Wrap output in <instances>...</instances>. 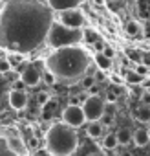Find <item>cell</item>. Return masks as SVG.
Wrapping results in <instances>:
<instances>
[{"mask_svg":"<svg viewBox=\"0 0 150 156\" xmlns=\"http://www.w3.org/2000/svg\"><path fill=\"white\" fill-rule=\"evenodd\" d=\"M95 75H86V77H83L81 79V87L83 88H86V90H92L94 87H95Z\"/></svg>","mask_w":150,"mask_h":156,"instance_id":"cell-21","label":"cell"},{"mask_svg":"<svg viewBox=\"0 0 150 156\" xmlns=\"http://www.w3.org/2000/svg\"><path fill=\"white\" fill-rule=\"evenodd\" d=\"M103 145L106 149H115L119 145V140H117V134H108L104 140H103Z\"/></svg>","mask_w":150,"mask_h":156,"instance_id":"cell-20","label":"cell"},{"mask_svg":"<svg viewBox=\"0 0 150 156\" xmlns=\"http://www.w3.org/2000/svg\"><path fill=\"white\" fill-rule=\"evenodd\" d=\"M148 141H150V134H148V130H145V129H137V130L134 132V143H135L137 147H145V145H148Z\"/></svg>","mask_w":150,"mask_h":156,"instance_id":"cell-12","label":"cell"},{"mask_svg":"<svg viewBox=\"0 0 150 156\" xmlns=\"http://www.w3.org/2000/svg\"><path fill=\"white\" fill-rule=\"evenodd\" d=\"M8 61H9V64L13 66L15 62H20V61H22V55H20V53H9V55H8Z\"/></svg>","mask_w":150,"mask_h":156,"instance_id":"cell-24","label":"cell"},{"mask_svg":"<svg viewBox=\"0 0 150 156\" xmlns=\"http://www.w3.org/2000/svg\"><path fill=\"white\" fill-rule=\"evenodd\" d=\"M51 11H70V9H77L79 2L77 0H48V2H44Z\"/></svg>","mask_w":150,"mask_h":156,"instance_id":"cell-9","label":"cell"},{"mask_svg":"<svg viewBox=\"0 0 150 156\" xmlns=\"http://www.w3.org/2000/svg\"><path fill=\"white\" fill-rule=\"evenodd\" d=\"M55 108H57V101H55V99H51L46 107H42V119H51V118H53Z\"/></svg>","mask_w":150,"mask_h":156,"instance_id":"cell-17","label":"cell"},{"mask_svg":"<svg viewBox=\"0 0 150 156\" xmlns=\"http://www.w3.org/2000/svg\"><path fill=\"white\" fill-rule=\"evenodd\" d=\"M130 57H132L134 61H139V55H137V53H130Z\"/></svg>","mask_w":150,"mask_h":156,"instance_id":"cell-34","label":"cell"},{"mask_svg":"<svg viewBox=\"0 0 150 156\" xmlns=\"http://www.w3.org/2000/svg\"><path fill=\"white\" fill-rule=\"evenodd\" d=\"M44 81H46L48 85H53V83L57 81V77H55L51 72H46V75H44Z\"/></svg>","mask_w":150,"mask_h":156,"instance_id":"cell-26","label":"cell"},{"mask_svg":"<svg viewBox=\"0 0 150 156\" xmlns=\"http://www.w3.org/2000/svg\"><path fill=\"white\" fill-rule=\"evenodd\" d=\"M94 61H95V64L99 66V70H101V72H104V70H108V68H110V59H108V57H104L103 53H97Z\"/></svg>","mask_w":150,"mask_h":156,"instance_id":"cell-19","label":"cell"},{"mask_svg":"<svg viewBox=\"0 0 150 156\" xmlns=\"http://www.w3.org/2000/svg\"><path fill=\"white\" fill-rule=\"evenodd\" d=\"M135 72H137L139 75H143V77H145V75H146V72H148V68H146L145 64H137V68H135Z\"/></svg>","mask_w":150,"mask_h":156,"instance_id":"cell-27","label":"cell"},{"mask_svg":"<svg viewBox=\"0 0 150 156\" xmlns=\"http://www.w3.org/2000/svg\"><path fill=\"white\" fill-rule=\"evenodd\" d=\"M95 81H99V83H101V81H104V72H101V70H99V72L95 73Z\"/></svg>","mask_w":150,"mask_h":156,"instance_id":"cell-30","label":"cell"},{"mask_svg":"<svg viewBox=\"0 0 150 156\" xmlns=\"http://www.w3.org/2000/svg\"><path fill=\"white\" fill-rule=\"evenodd\" d=\"M108 101H110V103H115V101H117V96H115V94H108Z\"/></svg>","mask_w":150,"mask_h":156,"instance_id":"cell-32","label":"cell"},{"mask_svg":"<svg viewBox=\"0 0 150 156\" xmlns=\"http://www.w3.org/2000/svg\"><path fill=\"white\" fill-rule=\"evenodd\" d=\"M49 101H51V99H49V94H48V92H39V94H37V103H39L40 107H46Z\"/></svg>","mask_w":150,"mask_h":156,"instance_id":"cell-22","label":"cell"},{"mask_svg":"<svg viewBox=\"0 0 150 156\" xmlns=\"http://www.w3.org/2000/svg\"><path fill=\"white\" fill-rule=\"evenodd\" d=\"M97 33L95 31H92V30H84V39L88 41V42H97V37H95Z\"/></svg>","mask_w":150,"mask_h":156,"instance_id":"cell-23","label":"cell"},{"mask_svg":"<svg viewBox=\"0 0 150 156\" xmlns=\"http://www.w3.org/2000/svg\"><path fill=\"white\" fill-rule=\"evenodd\" d=\"M104 121H108V125H112V116H104Z\"/></svg>","mask_w":150,"mask_h":156,"instance_id":"cell-35","label":"cell"},{"mask_svg":"<svg viewBox=\"0 0 150 156\" xmlns=\"http://www.w3.org/2000/svg\"><path fill=\"white\" fill-rule=\"evenodd\" d=\"M29 147L35 151V149L39 147V140H37V138H31V140H29Z\"/></svg>","mask_w":150,"mask_h":156,"instance_id":"cell-29","label":"cell"},{"mask_svg":"<svg viewBox=\"0 0 150 156\" xmlns=\"http://www.w3.org/2000/svg\"><path fill=\"white\" fill-rule=\"evenodd\" d=\"M84 39V30H70V28H64L60 22H53L49 33H48V46L53 48L55 51L57 50H62V48H73L77 46L81 41Z\"/></svg>","mask_w":150,"mask_h":156,"instance_id":"cell-4","label":"cell"},{"mask_svg":"<svg viewBox=\"0 0 150 156\" xmlns=\"http://www.w3.org/2000/svg\"><path fill=\"white\" fill-rule=\"evenodd\" d=\"M83 108H84L86 119H88L90 123H95V121H99L101 118H104V108H106V105H104V99H103L101 96H90V98L84 99Z\"/></svg>","mask_w":150,"mask_h":156,"instance_id":"cell-5","label":"cell"},{"mask_svg":"<svg viewBox=\"0 0 150 156\" xmlns=\"http://www.w3.org/2000/svg\"><path fill=\"white\" fill-rule=\"evenodd\" d=\"M124 79H126L128 83H132V85H141L145 77H143V75H139L135 70H128V72H126V75H124Z\"/></svg>","mask_w":150,"mask_h":156,"instance_id":"cell-18","label":"cell"},{"mask_svg":"<svg viewBox=\"0 0 150 156\" xmlns=\"http://www.w3.org/2000/svg\"><path fill=\"white\" fill-rule=\"evenodd\" d=\"M90 64V55L86 50L73 46L53 51L46 59V68L59 81H73L84 75Z\"/></svg>","mask_w":150,"mask_h":156,"instance_id":"cell-2","label":"cell"},{"mask_svg":"<svg viewBox=\"0 0 150 156\" xmlns=\"http://www.w3.org/2000/svg\"><path fill=\"white\" fill-rule=\"evenodd\" d=\"M24 87H26V85H24L22 81H19V83L15 85V90H24Z\"/></svg>","mask_w":150,"mask_h":156,"instance_id":"cell-31","label":"cell"},{"mask_svg":"<svg viewBox=\"0 0 150 156\" xmlns=\"http://www.w3.org/2000/svg\"><path fill=\"white\" fill-rule=\"evenodd\" d=\"M57 22H60L64 28H70V30H81L83 24H84V17H83V13L77 8V9H70V11L59 13V20Z\"/></svg>","mask_w":150,"mask_h":156,"instance_id":"cell-7","label":"cell"},{"mask_svg":"<svg viewBox=\"0 0 150 156\" xmlns=\"http://www.w3.org/2000/svg\"><path fill=\"white\" fill-rule=\"evenodd\" d=\"M134 118L141 123H150V107L146 105H141L134 110Z\"/></svg>","mask_w":150,"mask_h":156,"instance_id":"cell-13","label":"cell"},{"mask_svg":"<svg viewBox=\"0 0 150 156\" xmlns=\"http://www.w3.org/2000/svg\"><path fill=\"white\" fill-rule=\"evenodd\" d=\"M103 55H104V57H108V59L112 61V59H114V55H115V51H114V48H112V46H108V44H106V46H104V50H103Z\"/></svg>","mask_w":150,"mask_h":156,"instance_id":"cell-25","label":"cell"},{"mask_svg":"<svg viewBox=\"0 0 150 156\" xmlns=\"http://www.w3.org/2000/svg\"><path fill=\"white\" fill-rule=\"evenodd\" d=\"M141 101H143V105L150 107V94H148V92H146V94H143V96H141Z\"/></svg>","mask_w":150,"mask_h":156,"instance_id":"cell-28","label":"cell"},{"mask_svg":"<svg viewBox=\"0 0 150 156\" xmlns=\"http://www.w3.org/2000/svg\"><path fill=\"white\" fill-rule=\"evenodd\" d=\"M115 134H117L119 145H128L130 141H134V132H132L130 129H119Z\"/></svg>","mask_w":150,"mask_h":156,"instance_id":"cell-15","label":"cell"},{"mask_svg":"<svg viewBox=\"0 0 150 156\" xmlns=\"http://www.w3.org/2000/svg\"><path fill=\"white\" fill-rule=\"evenodd\" d=\"M53 13L44 2L11 0L2 4V48L11 53L37 50L53 26Z\"/></svg>","mask_w":150,"mask_h":156,"instance_id":"cell-1","label":"cell"},{"mask_svg":"<svg viewBox=\"0 0 150 156\" xmlns=\"http://www.w3.org/2000/svg\"><path fill=\"white\" fill-rule=\"evenodd\" d=\"M9 105L15 110H24L28 107V94L24 90H11L9 92Z\"/></svg>","mask_w":150,"mask_h":156,"instance_id":"cell-10","label":"cell"},{"mask_svg":"<svg viewBox=\"0 0 150 156\" xmlns=\"http://www.w3.org/2000/svg\"><path fill=\"white\" fill-rule=\"evenodd\" d=\"M86 134H88L90 138H101V136H103V125H101L99 121H95V123H88V127H86Z\"/></svg>","mask_w":150,"mask_h":156,"instance_id":"cell-16","label":"cell"},{"mask_svg":"<svg viewBox=\"0 0 150 156\" xmlns=\"http://www.w3.org/2000/svg\"><path fill=\"white\" fill-rule=\"evenodd\" d=\"M124 31H126L130 37H143V28H141V24H139L137 20H128Z\"/></svg>","mask_w":150,"mask_h":156,"instance_id":"cell-14","label":"cell"},{"mask_svg":"<svg viewBox=\"0 0 150 156\" xmlns=\"http://www.w3.org/2000/svg\"><path fill=\"white\" fill-rule=\"evenodd\" d=\"M8 151L13 152V154H17V156H26L28 154V147L24 145L22 138H17V136L8 138Z\"/></svg>","mask_w":150,"mask_h":156,"instance_id":"cell-11","label":"cell"},{"mask_svg":"<svg viewBox=\"0 0 150 156\" xmlns=\"http://www.w3.org/2000/svg\"><path fill=\"white\" fill-rule=\"evenodd\" d=\"M62 121L71 127V129H79L83 127L88 119H86V114H84V108L81 105H68L64 110H62Z\"/></svg>","mask_w":150,"mask_h":156,"instance_id":"cell-6","label":"cell"},{"mask_svg":"<svg viewBox=\"0 0 150 156\" xmlns=\"http://www.w3.org/2000/svg\"><path fill=\"white\" fill-rule=\"evenodd\" d=\"M112 79H114V83H115V85H119V83H121V79H119V77H117V75H114V77H112Z\"/></svg>","mask_w":150,"mask_h":156,"instance_id":"cell-33","label":"cell"},{"mask_svg":"<svg viewBox=\"0 0 150 156\" xmlns=\"http://www.w3.org/2000/svg\"><path fill=\"white\" fill-rule=\"evenodd\" d=\"M20 81L26 85V87H37L40 83V72L35 64H28L22 73H20Z\"/></svg>","mask_w":150,"mask_h":156,"instance_id":"cell-8","label":"cell"},{"mask_svg":"<svg viewBox=\"0 0 150 156\" xmlns=\"http://www.w3.org/2000/svg\"><path fill=\"white\" fill-rule=\"evenodd\" d=\"M79 145L77 130L66 123H53L46 132V151L51 156H71Z\"/></svg>","mask_w":150,"mask_h":156,"instance_id":"cell-3","label":"cell"}]
</instances>
